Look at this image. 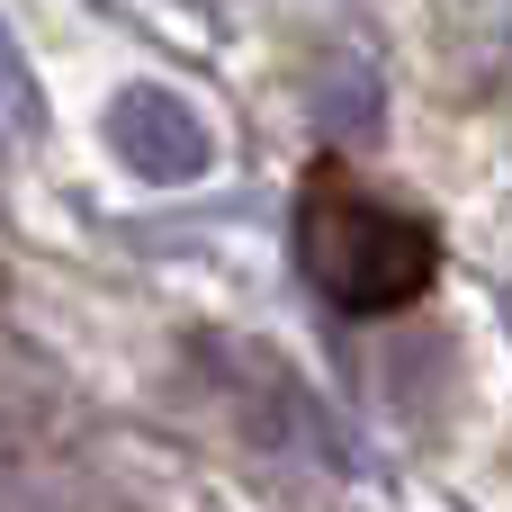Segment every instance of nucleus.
Returning <instances> with one entry per match:
<instances>
[{"mask_svg": "<svg viewBox=\"0 0 512 512\" xmlns=\"http://www.w3.org/2000/svg\"><path fill=\"white\" fill-rule=\"evenodd\" d=\"M108 153H117L135 180H153V189H189V180H207L216 135H207V117H198L180 90L126 81V90L108 99Z\"/></svg>", "mask_w": 512, "mask_h": 512, "instance_id": "nucleus-2", "label": "nucleus"}, {"mask_svg": "<svg viewBox=\"0 0 512 512\" xmlns=\"http://www.w3.org/2000/svg\"><path fill=\"white\" fill-rule=\"evenodd\" d=\"M0 99H9V108H18V117H27V108H36V99H27V63H18V54H9V36H0Z\"/></svg>", "mask_w": 512, "mask_h": 512, "instance_id": "nucleus-3", "label": "nucleus"}, {"mask_svg": "<svg viewBox=\"0 0 512 512\" xmlns=\"http://www.w3.org/2000/svg\"><path fill=\"white\" fill-rule=\"evenodd\" d=\"M297 261H306L315 297L342 306V315H405V306H423L432 279H441L432 225L405 216V207H387V198H369V189L342 180V171H324V180L297 198Z\"/></svg>", "mask_w": 512, "mask_h": 512, "instance_id": "nucleus-1", "label": "nucleus"}]
</instances>
